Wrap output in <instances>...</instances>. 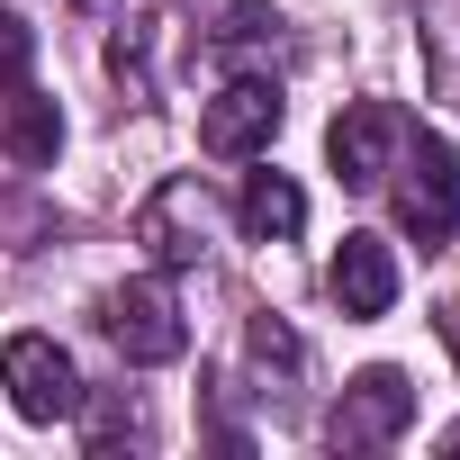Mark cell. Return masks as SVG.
<instances>
[{
	"label": "cell",
	"instance_id": "6da1fadb",
	"mask_svg": "<svg viewBox=\"0 0 460 460\" xmlns=\"http://www.w3.org/2000/svg\"><path fill=\"white\" fill-rule=\"evenodd\" d=\"M415 433V379L397 370V361H370L343 397H334V415H325V442L334 451H388V442H406Z\"/></svg>",
	"mask_w": 460,
	"mask_h": 460
},
{
	"label": "cell",
	"instance_id": "5bb4252c",
	"mask_svg": "<svg viewBox=\"0 0 460 460\" xmlns=\"http://www.w3.org/2000/svg\"><path fill=\"white\" fill-rule=\"evenodd\" d=\"M118 442H136V406H100L91 415V451H118Z\"/></svg>",
	"mask_w": 460,
	"mask_h": 460
},
{
	"label": "cell",
	"instance_id": "3957f363",
	"mask_svg": "<svg viewBox=\"0 0 460 460\" xmlns=\"http://www.w3.org/2000/svg\"><path fill=\"white\" fill-rule=\"evenodd\" d=\"M100 334H109L118 361H136V370L190 352V316H181V298H172L163 280H127V289H109V298H100Z\"/></svg>",
	"mask_w": 460,
	"mask_h": 460
},
{
	"label": "cell",
	"instance_id": "ba28073f",
	"mask_svg": "<svg viewBox=\"0 0 460 460\" xmlns=\"http://www.w3.org/2000/svg\"><path fill=\"white\" fill-rule=\"evenodd\" d=\"M325 289H334V307L343 316H388L397 307V253L379 244V235H343L334 244V262H325Z\"/></svg>",
	"mask_w": 460,
	"mask_h": 460
},
{
	"label": "cell",
	"instance_id": "e0dca14e",
	"mask_svg": "<svg viewBox=\"0 0 460 460\" xmlns=\"http://www.w3.org/2000/svg\"><path fill=\"white\" fill-rule=\"evenodd\" d=\"M442 451H460V424H451V433H442Z\"/></svg>",
	"mask_w": 460,
	"mask_h": 460
},
{
	"label": "cell",
	"instance_id": "7c38bea8",
	"mask_svg": "<svg viewBox=\"0 0 460 460\" xmlns=\"http://www.w3.org/2000/svg\"><path fill=\"white\" fill-rule=\"evenodd\" d=\"M244 352H253L262 379H298V370H307V343H298L280 316H253V325H244Z\"/></svg>",
	"mask_w": 460,
	"mask_h": 460
},
{
	"label": "cell",
	"instance_id": "8fae6325",
	"mask_svg": "<svg viewBox=\"0 0 460 460\" xmlns=\"http://www.w3.org/2000/svg\"><path fill=\"white\" fill-rule=\"evenodd\" d=\"M226 55H280V10L244 0V10H235V19H226V28L208 37V64H226Z\"/></svg>",
	"mask_w": 460,
	"mask_h": 460
},
{
	"label": "cell",
	"instance_id": "4fadbf2b",
	"mask_svg": "<svg viewBox=\"0 0 460 460\" xmlns=\"http://www.w3.org/2000/svg\"><path fill=\"white\" fill-rule=\"evenodd\" d=\"M28 64H37V28H28L19 10H0V91L28 82Z\"/></svg>",
	"mask_w": 460,
	"mask_h": 460
},
{
	"label": "cell",
	"instance_id": "8992f818",
	"mask_svg": "<svg viewBox=\"0 0 460 460\" xmlns=\"http://www.w3.org/2000/svg\"><path fill=\"white\" fill-rule=\"evenodd\" d=\"M397 145H406V118H397L388 100H352V109L325 127V163H334L343 190H379V181L397 172Z\"/></svg>",
	"mask_w": 460,
	"mask_h": 460
},
{
	"label": "cell",
	"instance_id": "7a4b0ae2",
	"mask_svg": "<svg viewBox=\"0 0 460 460\" xmlns=\"http://www.w3.org/2000/svg\"><path fill=\"white\" fill-rule=\"evenodd\" d=\"M208 235H217V190H208L199 172H172V181L136 208V244H145L154 271H190V262L208 253Z\"/></svg>",
	"mask_w": 460,
	"mask_h": 460
},
{
	"label": "cell",
	"instance_id": "2e32d148",
	"mask_svg": "<svg viewBox=\"0 0 460 460\" xmlns=\"http://www.w3.org/2000/svg\"><path fill=\"white\" fill-rule=\"evenodd\" d=\"M442 343H451V352H460V298H451V307H442Z\"/></svg>",
	"mask_w": 460,
	"mask_h": 460
},
{
	"label": "cell",
	"instance_id": "5b68a950",
	"mask_svg": "<svg viewBox=\"0 0 460 460\" xmlns=\"http://www.w3.org/2000/svg\"><path fill=\"white\" fill-rule=\"evenodd\" d=\"M397 226L415 235V253H442L460 226V154L442 136H415V163L397 181Z\"/></svg>",
	"mask_w": 460,
	"mask_h": 460
},
{
	"label": "cell",
	"instance_id": "277c9868",
	"mask_svg": "<svg viewBox=\"0 0 460 460\" xmlns=\"http://www.w3.org/2000/svg\"><path fill=\"white\" fill-rule=\"evenodd\" d=\"M0 388H10V406L28 424L82 415V370H73V352L55 334H10V343H0Z\"/></svg>",
	"mask_w": 460,
	"mask_h": 460
},
{
	"label": "cell",
	"instance_id": "9c48e42d",
	"mask_svg": "<svg viewBox=\"0 0 460 460\" xmlns=\"http://www.w3.org/2000/svg\"><path fill=\"white\" fill-rule=\"evenodd\" d=\"M55 145H64L55 100H37L28 82H10V91H0V154H10V163H55Z\"/></svg>",
	"mask_w": 460,
	"mask_h": 460
},
{
	"label": "cell",
	"instance_id": "52a82bcc",
	"mask_svg": "<svg viewBox=\"0 0 460 460\" xmlns=\"http://www.w3.org/2000/svg\"><path fill=\"white\" fill-rule=\"evenodd\" d=\"M280 136V82H226L208 109H199V145L217 163H244Z\"/></svg>",
	"mask_w": 460,
	"mask_h": 460
},
{
	"label": "cell",
	"instance_id": "9a60e30c",
	"mask_svg": "<svg viewBox=\"0 0 460 460\" xmlns=\"http://www.w3.org/2000/svg\"><path fill=\"white\" fill-rule=\"evenodd\" d=\"M109 73H118V82H136V91H145V37H136V28H127V37H118V46H109Z\"/></svg>",
	"mask_w": 460,
	"mask_h": 460
},
{
	"label": "cell",
	"instance_id": "30bf717a",
	"mask_svg": "<svg viewBox=\"0 0 460 460\" xmlns=\"http://www.w3.org/2000/svg\"><path fill=\"white\" fill-rule=\"evenodd\" d=\"M235 217H244V235H253V244H289L298 226H307V190H298L289 172H253L244 199H235Z\"/></svg>",
	"mask_w": 460,
	"mask_h": 460
}]
</instances>
